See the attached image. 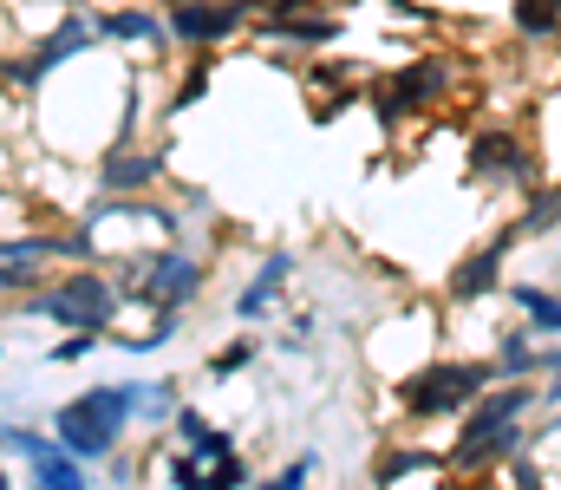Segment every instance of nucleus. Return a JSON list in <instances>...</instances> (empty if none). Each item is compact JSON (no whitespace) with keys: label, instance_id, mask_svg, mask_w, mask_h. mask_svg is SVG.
<instances>
[{"label":"nucleus","instance_id":"nucleus-4","mask_svg":"<svg viewBox=\"0 0 561 490\" xmlns=\"http://www.w3.org/2000/svg\"><path fill=\"white\" fill-rule=\"evenodd\" d=\"M125 295H138V301H150L157 315H183L203 288H209V262L203 255H190L176 236L163 242V249H150V255H138V262H125Z\"/></svg>","mask_w":561,"mask_h":490},{"label":"nucleus","instance_id":"nucleus-10","mask_svg":"<svg viewBox=\"0 0 561 490\" xmlns=\"http://www.w3.org/2000/svg\"><path fill=\"white\" fill-rule=\"evenodd\" d=\"M287 282H294V255H287V249H275V255L255 269V282L236 295V321H262V315L280 301V288H287Z\"/></svg>","mask_w":561,"mask_h":490},{"label":"nucleus","instance_id":"nucleus-23","mask_svg":"<svg viewBox=\"0 0 561 490\" xmlns=\"http://www.w3.org/2000/svg\"><path fill=\"white\" fill-rule=\"evenodd\" d=\"M307 478H313V458H294V465H280V471H275L280 490H300Z\"/></svg>","mask_w":561,"mask_h":490},{"label":"nucleus","instance_id":"nucleus-17","mask_svg":"<svg viewBox=\"0 0 561 490\" xmlns=\"http://www.w3.org/2000/svg\"><path fill=\"white\" fill-rule=\"evenodd\" d=\"M556 26H561V0H516V33L556 39Z\"/></svg>","mask_w":561,"mask_h":490},{"label":"nucleus","instance_id":"nucleus-20","mask_svg":"<svg viewBox=\"0 0 561 490\" xmlns=\"http://www.w3.org/2000/svg\"><path fill=\"white\" fill-rule=\"evenodd\" d=\"M412 471H444V452H392V458L379 465V485H392V478H412Z\"/></svg>","mask_w":561,"mask_h":490},{"label":"nucleus","instance_id":"nucleus-16","mask_svg":"<svg viewBox=\"0 0 561 490\" xmlns=\"http://www.w3.org/2000/svg\"><path fill=\"white\" fill-rule=\"evenodd\" d=\"M510 301L529 315V333H549V340L561 333V295L536 288V282H510Z\"/></svg>","mask_w":561,"mask_h":490},{"label":"nucleus","instance_id":"nucleus-8","mask_svg":"<svg viewBox=\"0 0 561 490\" xmlns=\"http://www.w3.org/2000/svg\"><path fill=\"white\" fill-rule=\"evenodd\" d=\"M157 183H163V151H144L138 138H118L99 158V190H112V196H144Z\"/></svg>","mask_w":561,"mask_h":490},{"label":"nucleus","instance_id":"nucleus-7","mask_svg":"<svg viewBox=\"0 0 561 490\" xmlns=\"http://www.w3.org/2000/svg\"><path fill=\"white\" fill-rule=\"evenodd\" d=\"M92 39H99V20H85V13H66V20H59V26H53L39 46H33V53L7 59V66H0V79H7V86H46V79H53L66 59H79Z\"/></svg>","mask_w":561,"mask_h":490},{"label":"nucleus","instance_id":"nucleus-13","mask_svg":"<svg viewBox=\"0 0 561 490\" xmlns=\"http://www.w3.org/2000/svg\"><path fill=\"white\" fill-rule=\"evenodd\" d=\"M105 39H125V46H163V13L157 7H105L92 13Z\"/></svg>","mask_w":561,"mask_h":490},{"label":"nucleus","instance_id":"nucleus-1","mask_svg":"<svg viewBox=\"0 0 561 490\" xmlns=\"http://www.w3.org/2000/svg\"><path fill=\"white\" fill-rule=\"evenodd\" d=\"M138 379H125V386H85L79 399H66L59 412H53V438L72 452V458H85V465H105L118 445H125V432H131V419H138Z\"/></svg>","mask_w":561,"mask_h":490},{"label":"nucleus","instance_id":"nucleus-11","mask_svg":"<svg viewBox=\"0 0 561 490\" xmlns=\"http://www.w3.org/2000/svg\"><path fill=\"white\" fill-rule=\"evenodd\" d=\"M470 163H477L483 176H503V183H536V163H529V151H523L510 132H483L477 151H470Z\"/></svg>","mask_w":561,"mask_h":490},{"label":"nucleus","instance_id":"nucleus-22","mask_svg":"<svg viewBox=\"0 0 561 490\" xmlns=\"http://www.w3.org/2000/svg\"><path fill=\"white\" fill-rule=\"evenodd\" d=\"M99 340H105V327H72V333H66V340H59V346H53L46 360H59V366H66V360H85V353H92Z\"/></svg>","mask_w":561,"mask_h":490},{"label":"nucleus","instance_id":"nucleus-2","mask_svg":"<svg viewBox=\"0 0 561 490\" xmlns=\"http://www.w3.org/2000/svg\"><path fill=\"white\" fill-rule=\"evenodd\" d=\"M536 406V386H503V392H490L470 419H463V432H457V445L444 452V471H490V465H503V458H516V445H523V412Z\"/></svg>","mask_w":561,"mask_h":490},{"label":"nucleus","instance_id":"nucleus-19","mask_svg":"<svg viewBox=\"0 0 561 490\" xmlns=\"http://www.w3.org/2000/svg\"><path fill=\"white\" fill-rule=\"evenodd\" d=\"M176 406H183V386H176V379H163V386H144V392H138V419H150V425H163Z\"/></svg>","mask_w":561,"mask_h":490},{"label":"nucleus","instance_id":"nucleus-12","mask_svg":"<svg viewBox=\"0 0 561 490\" xmlns=\"http://www.w3.org/2000/svg\"><path fill=\"white\" fill-rule=\"evenodd\" d=\"M503 249H510V236H503V242H483L477 255H463V262L450 269V301H477V295H490V288L503 282V275H496V269H503Z\"/></svg>","mask_w":561,"mask_h":490},{"label":"nucleus","instance_id":"nucleus-15","mask_svg":"<svg viewBox=\"0 0 561 490\" xmlns=\"http://www.w3.org/2000/svg\"><path fill=\"white\" fill-rule=\"evenodd\" d=\"M85 471H92V465H85V458H72L66 445L26 465V478H33V485H39V490H85Z\"/></svg>","mask_w":561,"mask_h":490},{"label":"nucleus","instance_id":"nucleus-5","mask_svg":"<svg viewBox=\"0 0 561 490\" xmlns=\"http://www.w3.org/2000/svg\"><path fill=\"white\" fill-rule=\"evenodd\" d=\"M483 386H490V366L450 360V366H424V373H412V379L399 386V406H405L412 419H450V412L477 406Z\"/></svg>","mask_w":561,"mask_h":490},{"label":"nucleus","instance_id":"nucleus-6","mask_svg":"<svg viewBox=\"0 0 561 490\" xmlns=\"http://www.w3.org/2000/svg\"><path fill=\"white\" fill-rule=\"evenodd\" d=\"M255 20V0H170L163 7V33L183 46H222Z\"/></svg>","mask_w":561,"mask_h":490},{"label":"nucleus","instance_id":"nucleus-18","mask_svg":"<svg viewBox=\"0 0 561 490\" xmlns=\"http://www.w3.org/2000/svg\"><path fill=\"white\" fill-rule=\"evenodd\" d=\"M496 360H503V379H516V373H536L529 327H503V340H496Z\"/></svg>","mask_w":561,"mask_h":490},{"label":"nucleus","instance_id":"nucleus-9","mask_svg":"<svg viewBox=\"0 0 561 490\" xmlns=\"http://www.w3.org/2000/svg\"><path fill=\"white\" fill-rule=\"evenodd\" d=\"M170 432H176V445H183L203 471H209V465H222V458L236 452V438H229L222 425H209L196 406H176V412H170Z\"/></svg>","mask_w":561,"mask_h":490},{"label":"nucleus","instance_id":"nucleus-21","mask_svg":"<svg viewBox=\"0 0 561 490\" xmlns=\"http://www.w3.org/2000/svg\"><path fill=\"white\" fill-rule=\"evenodd\" d=\"M249 360H255V340L242 333V340H229L222 353H209V379H229V373H242Z\"/></svg>","mask_w":561,"mask_h":490},{"label":"nucleus","instance_id":"nucleus-24","mask_svg":"<svg viewBox=\"0 0 561 490\" xmlns=\"http://www.w3.org/2000/svg\"><path fill=\"white\" fill-rule=\"evenodd\" d=\"M0 490H13V478H7V471H0Z\"/></svg>","mask_w":561,"mask_h":490},{"label":"nucleus","instance_id":"nucleus-14","mask_svg":"<svg viewBox=\"0 0 561 490\" xmlns=\"http://www.w3.org/2000/svg\"><path fill=\"white\" fill-rule=\"evenodd\" d=\"M262 13V26L275 33V39H294V46H327V39H340V20H307V13H294V7H255Z\"/></svg>","mask_w":561,"mask_h":490},{"label":"nucleus","instance_id":"nucleus-3","mask_svg":"<svg viewBox=\"0 0 561 490\" xmlns=\"http://www.w3.org/2000/svg\"><path fill=\"white\" fill-rule=\"evenodd\" d=\"M118 308H125V282H112V269H99V262H79L53 288L20 295V315H39L59 327H112Z\"/></svg>","mask_w":561,"mask_h":490}]
</instances>
